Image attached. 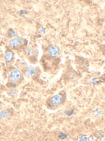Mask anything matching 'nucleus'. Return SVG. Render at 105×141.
<instances>
[{"mask_svg": "<svg viewBox=\"0 0 105 141\" xmlns=\"http://www.w3.org/2000/svg\"><path fill=\"white\" fill-rule=\"evenodd\" d=\"M13 53L12 51H7L5 54V60L6 62H9L12 61L13 58Z\"/></svg>", "mask_w": 105, "mask_h": 141, "instance_id": "nucleus-5", "label": "nucleus"}, {"mask_svg": "<svg viewBox=\"0 0 105 141\" xmlns=\"http://www.w3.org/2000/svg\"><path fill=\"white\" fill-rule=\"evenodd\" d=\"M80 141H87V137L86 136H83V137H81L80 139Z\"/></svg>", "mask_w": 105, "mask_h": 141, "instance_id": "nucleus-12", "label": "nucleus"}, {"mask_svg": "<svg viewBox=\"0 0 105 141\" xmlns=\"http://www.w3.org/2000/svg\"><path fill=\"white\" fill-rule=\"evenodd\" d=\"M62 101V98L60 96L57 95L55 96L51 99V103L52 105L54 106H57L59 104H60Z\"/></svg>", "mask_w": 105, "mask_h": 141, "instance_id": "nucleus-3", "label": "nucleus"}, {"mask_svg": "<svg viewBox=\"0 0 105 141\" xmlns=\"http://www.w3.org/2000/svg\"><path fill=\"white\" fill-rule=\"evenodd\" d=\"M26 55L29 57H33L35 54L36 51L32 47H28L26 50Z\"/></svg>", "mask_w": 105, "mask_h": 141, "instance_id": "nucleus-7", "label": "nucleus"}, {"mask_svg": "<svg viewBox=\"0 0 105 141\" xmlns=\"http://www.w3.org/2000/svg\"><path fill=\"white\" fill-rule=\"evenodd\" d=\"M16 93V91L15 90H12L9 92V94L11 96L14 95Z\"/></svg>", "mask_w": 105, "mask_h": 141, "instance_id": "nucleus-11", "label": "nucleus"}, {"mask_svg": "<svg viewBox=\"0 0 105 141\" xmlns=\"http://www.w3.org/2000/svg\"><path fill=\"white\" fill-rule=\"evenodd\" d=\"M36 73V70L33 68H29L26 71V75L28 77H33Z\"/></svg>", "mask_w": 105, "mask_h": 141, "instance_id": "nucleus-6", "label": "nucleus"}, {"mask_svg": "<svg viewBox=\"0 0 105 141\" xmlns=\"http://www.w3.org/2000/svg\"><path fill=\"white\" fill-rule=\"evenodd\" d=\"M59 137L61 139H62V140H63V139H64L66 138L67 137V135H66L65 134H64V133H60V135H59Z\"/></svg>", "mask_w": 105, "mask_h": 141, "instance_id": "nucleus-10", "label": "nucleus"}, {"mask_svg": "<svg viewBox=\"0 0 105 141\" xmlns=\"http://www.w3.org/2000/svg\"><path fill=\"white\" fill-rule=\"evenodd\" d=\"M16 35V32L13 30H12V29H11L10 30V32H8V37L9 38H12L15 36Z\"/></svg>", "mask_w": 105, "mask_h": 141, "instance_id": "nucleus-9", "label": "nucleus"}, {"mask_svg": "<svg viewBox=\"0 0 105 141\" xmlns=\"http://www.w3.org/2000/svg\"><path fill=\"white\" fill-rule=\"evenodd\" d=\"M23 39L21 38H16L10 40V45L13 48H18L23 44Z\"/></svg>", "mask_w": 105, "mask_h": 141, "instance_id": "nucleus-1", "label": "nucleus"}, {"mask_svg": "<svg viewBox=\"0 0 105 141\" xmlns=\"http://www.w3.org/2000/svg\"><path fill=\"white\" fill-rule=\"evenodd\" d=\"M66 113L68 115H71L73 114V112L72 111H67L66 112Z\"/></svg>", "mask_w": 105, "mask_h": 141, "instance_id": "nucleus-13", "label": "nucleus"}, {"mask_svg": "<svg viewBox=\"0 0 105 141\" xmlns=\"http://www.w3.org/2000/svg\"><path fill=\"white\" fill-rule=\"evenodd\" d=\"M48 52L53 57H56L58 54L59 49L56 46H51L48 49Z\"/></svg>", "mask_w": 105, "mask_h": 141, "instance_id": "nucleus-4", "label": "nucleus"}, {"mask_svg": "<svg viewBox=\"0 0 105 141\" xmlns=\"http://www.w3.org/2000/svg\"><path fill=\"white\" fill-rule=\"evenodd\" d=\"M9 116V113L7 111H3L0 113V119H6Z\"/></svg>", "mask_w": 105, "mask_h": 141, "instance_id": "nucleus-8", "label": "nucleus"}, {"mask_svg": "<svg viewBox=\"0 0 105 141\" xmlns=\"http://www.w3.org/2000/svg\"><path fill=\"white\" fill-rule=\"evenodd\" d=\"M20 72L17 70H12L9 76L10 79L13 81H17L20 79Z\"/></svg>", "mask_w": 105, "mask_h": 141, "instance_id": "nucleus-2", "label": "nucleus"}]
</instances>
